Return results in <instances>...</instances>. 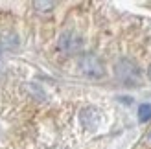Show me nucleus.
<instances>
[{
    "label": "nucleus",
    "instance_id": "f257e3e1",
    "mask_svg": "<svg viewBox=\"0 0 151 149\" xmlns=\"http://www.w3.org/2000/svg\"><path fill=\"white\" fill-rule=\"evenodd\" d=\"M118 76L122 81H125L127 85H137V81H138V70L134 68V66L129 63V61H122L118 64Z\"/></svg>",
    "mask_w": 151,
    "mask_h": 149
},
{
    "label": "nucleus",
    "instance_id": "f03ea898",
    "mask_svg": "<svg viewBox=\"0 0 151 149\" xmlns=\"http://www.w3.org/2000/svg\"><path fill=\"white\" fill-rule=\"evenodd\" d=\"M81 70L87 76H101L103 74V66L100 63V59L94 55H85L81 59Z\"/></svg>",
    "mask_w": 151,
    "mask_h": 149
},
{
    "label": "nucleus",
    "instance_id": "7ed1b4c3",
    "mask_svg": "<svg viewBox=\"0 0 151 149\" xmlns=\"http://www.w3.org/2000/svg\"><path fill=\"white\" fill-rule=\"evenodd\" d=\"M81 46V39H78V37H74V35H63L61 37V41H59V48L65 50V52H76V50H79Z\"/></svg>",
    "mask_w": 151,
    "mask_h": 149
},
{
    "label": "nucleus",
    "instance_id": "20e7f679",
    "mask_svg": "<svg viewBox=\"0 0 151 149\" xmlns=\"http://www.w3.org/2000/svg\"><path fill=\"white\" fill-rule=\"evenodd\" d=\"M151 118V105L149 103H144V105H140L138 107V120L144 123V122H147Z\"/></svg>",
    "mask_w": 151,
    "mask_h": 149
},
{
    "label": "nucleus",
    "instance_id": "39448f33",
    "mask_svg": "<svg viewBox=\"0 0 151 149\" xmlns=\"http://www.w3.org/2000/svg\"><path fill=\"white\" fill-rule=\"evenodd\" d=\"M33 7L39 11H50L52 7H55V2H33Z\"/></svg>",
    "mask_w": 151,
    "mask_h": 149
},
{
    "label": "nucleus",
    "instance_id": "423d86ee",
    "mask_svg": "<svg viewBox=\"0 0 151 149\" xmlns=\"http://www.w3.org/2000/svg\"><path fill=\"white\" fill-rule=\"evenodd\" d=\"M149 77H151V68H149Z\"/></svg>",
    "mask_w": 151,
    "mask_h": 149
},
{
    "label": "nucleus",
    "instance_id": "0eeeda50",
    "mask_svg": "<svg viewBox=\"0 0 151 149\" xmlns=\"http://www.w3.org/2000/svg\"><path fill=\"white\" fill-rule=\"evenodd\" d=\"M149 142H151V135H149Z\"/></svg>",
    "mask_w": 151,
    "mask_h": 149
}]
</instances>
